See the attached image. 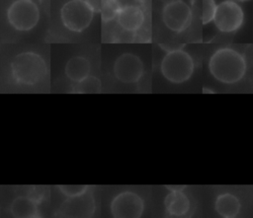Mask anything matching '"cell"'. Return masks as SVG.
<instances>
[{
	"label": "cell",
	"mask_w": 253,
	"mask_h": 218,
	"mask_svg": "<svg viewBox=\"0 0 253 218\" xmlns=\"http://www.w3.org/2000/svg\"><path fill=\"white\" fill-rule=\"evenodd\" d=\"M95 12L87 0H69L61 7L60 19L68 31L81 33L90 26Z\"/></svg>",
	"instance_id": "4"
},
{
	"label": "cell",
	"mask_w": 253,
	"mask_h": 218,
	"mask_svg": "<svg viewBox=\"0 0 253 218\" xmlns=\"http://www.w3.org/2000/svg\"><path fill=\"white\" fill-rule=\"evenodd\" d=\"M196 68L192 54L181 47L168 50L161 59L160 72L162 76L173 84H183L189 81Z\"/></svg>",
	"instance_id": "2"
},
{
	"label": "cell",
	"mask_w": 253,
	"mask_h": 218,
	"mask_svg": "<svg viewBox=\"0 0 253 218\" xmlns=\"http://www.w3.org/2000/svg\"><path fill=\"white\" fill-rule=\"evenodd\" d=\"M161 18L168 31L181 35L190 29L194 13L191 5L185 0H169L162 8Z\"/></svg>",
	"instance_id": "5"
},
{
	"label": "cell",
	"mask_w": 253,
	"mask_h": 218,
	"mask_svg": "<svg viewBox=\"0 0 253 218\" xmlns=\"http://www.w3.org/2000/svg\"><path fill=\"white\" fill-rule=\"evenodd\" d=\"M110 209L113 218H140L144 211V200L136 192L125 190L113 197Z\"/></svg>",
	"instance_id": "8"
},
{
	"label": "cell",
	"mask_w": 253,
	"mask_h": 218,
	"mask_svg": "<svg viewBox=\"0 0 253 218\" xmlns=\"http://www.w3.org/2000/svg\"><path fill=\"white\" fill-rule=\"evenodd\" d=\"M11 73L14 80L21 85L33 86L44 79L47 66L38 53L26 51L17 54L11 62Z\"/></svg>",
	"instance_id": "3"
},
{
	"label": "cell",
	"mask_w": 253,
	"mask_h": 218,
	"mask_svg": "<svg viewBox=\"0 0 253 218\" xmlns=\"http://www.w3.org/2000/svg\"><path fill=\"white\" fill-rule=\"evenodd\" d=\"M91 64L83 56H73L65 64L64 73L73 83L81 82L90 75Z\"/></svg>",
	"instance_id": "13"
},
{
	"label": "cell",
	"mask_w": 253,
	"mask_h": 218,
	"mask_svg": "<svg viewBox=\"0 0 253 218\" xmlns=\"http://www.w3.org/2000/svg\"><path fill=\"white\" fill-rule=\"evenodd\" d=\"M117 20L123 30L126 32H136L142 27L145 16L139 6L127 4L122 6Z\"/></svg>",
	"instance_id": "11"
},
{
	"label": "cell",
	"mask_w": 253,
	"mask_h": 218,
	"mask_svg": "<svg viewBox=\"0 0 253 218\" xmlns=\"http://www.w3.org/2000/svg\"><path fill=\"white\" fill-rule=\"evenodd\" d=\"M95 199L90 189L75 197H67L58 209L61 218H91L95 212Z\"/></svg>",
	"instance_id": "10"
},
{
	"label": "cell",
	"mask_w": 253,
	"mask_h": 218,
	"mask_svg": "<svg viewBox=\"0 0 253 218\" xmlns=\"http://www.w3.org/2000/svg\"><path fill=\"white\" fill-rule=\"evenodd\" d=\"M244 21L245 13L240 3L233 0H223L216 6L212 23L219 33L232 35L243 27Z\"/></svg>",
	"instance_id": "6"
},
{
	"label": "cell",
	"mask_w": 253,
	"mask_h": 218,
	"mask_svg": "<svg viewBox=\"0 0 253 218\" xmlns=\"http://www.w3.org/2000/svg\"><path fill=\"white\" fill-rule=\"evenodd\" d=\"M222 218H236V217H222Z\"/></svg>",
	"instance_id": "24"
},
{
	"label": "cell",
	"mask_w": 253,
	"mask_h": 218,
	"mask_svg": "<svg viewBox=\"0 0 253 218\" xmlns=\"http://www.w3.org/2000/svg\"><path fill=\"white\" fill-rule=\"evenodd\" d=\"M31 218H42L41 215H39V214H37V215H35V216H33V217H31Z\"/></svg>",
	"instance_id": "22"
},
{
	"label": "cell",
	"mask_w": 253,
	"mask_h": 218,
	"mask_svg": "<svg viewBox=\"0 0 253 218\" xmlns=\"http://www.w3.org/2000/svg\"><path fill=\"white\" fill-rule=\"evenodd\" d=\"M7 20L16 31L29 32L40 21V9L33 0H15L7 9Z\"/></svg>",
	"instance_id": "7"
},
{
	"label": "cell",
	"mask_w": 253,
	"mask_h": 218,
	"mask_svg": "<svg viewBox=\"0 0 253 218\" xmlns=\"http://www.w3.org/2000/svg\"><path fill=\"white\" fill-rule=\"evenodd\" d=\"M166 187L170 191V190H184L186 186L185 185H166Z\"/></svg>",
	"instance_id": "21"
},
{
	"label": "cell",
	"mask_w": 253,
	"mask_h": 218,
	"mask_svg": "<svg viewBox=\"0 0 253 218\" xmlns=\"http://www.w3.org/2000/svg\"><path fill=\"white\" fill-rule=\"evenodd\" d=\"M247 68L245 54L232 46L216 48L208 61V69L211 77L224 85L240 82L245 77Z\"/></svg>",
	"instance_id": "1"
},
{
	"label": "cell",
	"mask_w": 253,
	"mask_h": 218,
	"mask_svg": "<svg viewBox=\"0 0 253 218\" xmlns=\"http://www.w3.org/2000/svg\"><path fill=\"white\" fill-rule=\"evenodd\" d=\"M165 210L171 217L187 216L191 209V200L184 190H170L164 199Z\"/></svg>",
	"instance_id": "12"
},
{
	"label": "cell",
	"mask_w": 253,
	"mask_h": 218,
	"mask_svg": "<svg viewBox=\"0 0 253 218\" xmlns=\"http://www.w3.org/2000/svg\"><path fill=\"white\" fill-rule=\"evenodd\" d=\"M102 84L96 76L89 75L81 82L75 83L73 91L78 94H98L101 92Z\"/></svg>",
	"instance_id": "16"
},
{
	"label": "cell",
	"mask_w": 253,
	"mask_h": 218,
	"mask_svg": "<svg viewBox=\"0 0 253 218\" xmlns=\"http://www.w3.org/2000/svg\"><path fill=\"white\" fill-rule=\"evenodd\" d=\"M113 71L116 78L125 84L138 82L144 72L142 60L133 53H123L115 61Z\"/></svg>",
	"instance_id": "9"
},
{
	"label": "cell",
	"mask_w": 253,
	"mask_h": 218,
	"mask_svg": "<svg viewBox=\"0 0 253 218\" xmlns=\"http://www.w3.org/2000/svg\"><path fill=\"white\" fill-rule=\"evenodd\" d=\"M57 188L64 196L75 197L87 192L90 186L86 184H60Z\"/></svg>",
	"instance_id": "19"
},
{
	"label": "cell",
	"mask_w": 253,
	"mask_h": 218,
	"mask_svg": "<svg viewBox=\"0 0 253 218\" xmlns=\"http://www.w3.org/2000/svg\"><path fill=\"white\" fill-rule=\"evenodd\" d=\"M10 212L14 218H31L39 214L38 202L32 196H17L11 202Z\"/></svg>",
	"instance_id": "14"
},
{
	"label": "cell",
	"mask_w": 253,
	"mask_h": 218,
	"mask_svg": "<svg viewBox=\"0 0 253 218\" xmlns=\"http://www.w3.org/2000/svg\"><path fill=\"white\" fill-rule=\"evenodd\" d=\"M217 4L214 0H202L201 22L203 25H209L212 23Z\"/></svg>",
	"instance_id": "18"
},
{
	"label": "cell",
	"mask_w": 253,
	"mask_h": 218,
	"mask_svg": "<svg viewBox=\"0 0 253 218\" xmlns=\"http://www.w3.org/2000/svg\"><path fill=\"white\" fill-rule=\"evenodd\" d=\"M87 2L94 8L95 11H99L100 10V6H101L102 0H87Z\"/></svg>",
	"instance_id": "20"
},
{
	"label": "cell",
	"mask_w": 253,
	"mask_h": 218,
	"mask_svg": "<svg viewBox=\"0 0 253 218\" xmlns=\"http://www.w3.org/2000/svg\"><path fill=\"white\" fill-rule=\"evenodd\" d=\"M241 208L239 198L229 192L220 193L214 201V209L221 217H235Z\"/></svg>",
	"instance_id": "15"
},
{
	"label": "cell",
	"mask_w": 253,
	"mask_h": 218,
	"mask_svg": "<svg viewBox=\"0 0 253 218\" xmlns=\"http://www.w3.org/2000/svg\"><path fill=\"white\" fill-rule=\"evenodd\" d=\"M233 1H236V2L240 3V2H245V1H248V0H233Z\"/></svg>",
	"instance_id": "23"
},
{
	"label": "cell",
	"mask_w": 253,
	"mask_h": 218,
	"mask_svg": "<svg viewBox=\"0 0 253 218\" xmlns=\"http://www.w3.org/2000/svg\"><path fill=\"white\" fill-rule=\"evenodd\" d=\"M121 8L122 5L119 0H102L99 10L102 21L104 23H109L116 19Z\"/></svg>",
	"instance_id": "17"
}]
</instances>
